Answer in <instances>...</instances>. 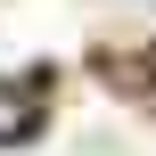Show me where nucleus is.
Wrapping results in <instances>:
<instances>
[{"mask_svg":"<svg viewBox=\"0 0 156 156\" xmlns=\"http://www.w3.org/2000/svg\"><path fill=\"white\" fill-rule=\"evenodd\" d=\"M33 115H41V90L33 82H0V140L33 132Z\"/></svg>","mask_w":156,"mask_h":156,"instance_id":"nucleus-1","label":"nucleus"}]
</instances>
